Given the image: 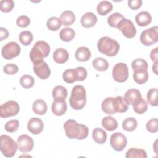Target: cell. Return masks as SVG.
I'll list each match as a JSON object with an SVG mask.
<instances>
[{"label": "cell", "mask_w": 158, "mask_h": 158, "mask_svg": "<svg viewBox=\"0 0 158 158\" xmlns=\"http://www.w3.org/2000/svg\"><path fill=\"white\" fill-rule=\"evenodd\" d=\"M64 128L67 137L70 139L81 140L85 139L88 135V127L85 125L78 123L72 119L67 120L65 122Z\"/></svg>", "instance_id": "6da1fadb"}, {"label": "cell", "mask_w": 158, "mask_h": 158, "mask_svg": "<svg viewBox=\"0 0 158 158\" xmlns=\"http://www.w3.org/2000/svg\"><path fill=\"white\" fill-rule=\"evenodd\" d=\"M86 102V93L83 86L80 85L73 87L71 95L69 98V104L71 107L75 110L83 109Z\"/></svg>", "instance_id": "7a4b0ae2"}, {"label": "cell", "mask_w": 158, "mask_h": 158, "mask_svg": "<svg viewBox=\"0 0 158 158\" xmlns=\"http://www.w3.org/2000/svg\"><path fill=\"white\" fill-rule=\"evenodd\" d=\"M98 51L107 56H114L119 51L120 44L118 43L108 36L101 38L98 42Z\"/></svg>", "instance_id": "3957f363"}, {"label": "cell", "mask_w": 158, "mask_h": 158, "mask_svg": "<svg viewBox=\"0 0 158 158\" xmlns=\"http://www.w3.org/2000/svg\"><path fill=\"white\" fill-rule=\"evenodd\" d=\"M50 52V46L44 41H38L35 43L30 51V57L33 64L43 61Z\"/></svg>", "instance_id": "277c9868"}, {"label": "cell", "mask_w": 158, "mask_h": 158, "mask_svg": "<svg viewBox=\"0 0 158 158\" xmlns=\"http://www.w3.org/2000/svg\"><path fill=\"white\" fill-rule=\"evenodd\" d=\"M17 144L8 135H2L0 136V149L4 156L13 157L17 150Z\"/></svg>", "instance_id": "5b68a950"}, {"label": "cell", "mask_w": 158, "mask_h": 158, "mask_svg": "<svg viewBox=\"0 0 158 158\" xmlns=\"http://www.w3.org/2000/svg\"><path fill=\"white\" fill-rule=\"evenodd\" d=\"M140 41L145 46H149L158 41V27L154 26L143 31L140 35Z\"/></svg>", "instance_id": "8992f818"}, {"label": "cell", "mask_w": 158, "mask_h": 158, "mask_svg": "<svg viewBox=\"0 0 158 158\" xmlns=\"http://www.w3.org/2000/svg\"><path fill=\"white\" fill-rule=\"evenodd\" d=\"M20 110L19 104L13 100H10L0 106V116L2 118H7L16 115Z\"/></svg>", "instance_id": "52a82bcc"}, {"label": "cell", "mask_w": 158, "mask_h": 158, "mask_svg": "<svg viewBox=\"0 0 158 158\" xmlns=\"http://www.w3.org/2000/svg\"><path fill=\"white\" fill-rule=\"evenodd\" d=\"M128 69L125 63L120 62L116 64L112 69V77L114 80L118 83L127 81L128 78Z\"/></svg>", "instance_id": "ba28073f"}, {"label": "cell", "mask_w": 158, "mask_h": 158, "mask_svg": "<svg viewBox=\"0 0 158 158\" xmlns=\"http://www.w3.org/2000/svg\"><path fill=\"white\" fill-rule=\"evenodd\" d=\"M21 51L19 44L14 41H10L5 44L1 50L2 57L7 60H10L18 56Z\"/></svg>", "instance_id": "9c48e42d"}, {"label": "cell", "mask_w": 158, "mask_h": 158, "mask_svg": "<svg viewBox=\"0 0 158 158\" xmlns=\"http://www.w3.org/2000/svg\"><path fill=\"white\" fill-rule=\"evenodd\" d=\"M120 30L123 36L128 38H133L136 33V29L133 23L129 19L123 18L118 23L117 28Z\"/></svg>", "instance_id": "30bf717a"}, {"label": "cell", "mask_w": 158, "mask_h": 158, "mask_svg": "<svg viewBox=\"0 0 158 158\" xmlns=\"http://www.w3.org/2000/svg\"><path fill=\"white\" fill-rule=\"evenodd\" d=\"M110 143L112 148L115 151H122L127 146V139L123 133L115 132L111 135Z\"/></svg>", "instance_id": "8fae6325"}, {"label": "cell", "mask_w": 158, "mask_h": 158, "mask_svg": "<svg viewBox=\"0 0 158 158\" xmlns=\"http://www.w3.org/2000/svg\"><path fill=\"white\" fill-rule=\"evenodd\" d=\"M17 143L19 150L22 152L31 151L34 146L33 139L26 134L19 136L17 138Z\"/></svg>", "instance_id": "7c38bea8"}, {"label": "cell", "mask_w": 158, "mask_h": 158, "mask_svg": "<svg viewBox=\"0 0 158 158\" xmlns=\"http://www.w3.org/2000/svg\"><path fill=\"white\" fill-rule=\"evenodd\" d=\"M33 71L42 80L48 78L51 75V69L44 61L33 64Z\"/></svg>", "instance_id": "4fadbf2b"}, {"label": "cell", "mask_w": 158, "mask_h": 158, "mask_svg": "<svg viewBox=\"0 0 158 158\" xmlns=\"http://www.w3.org/2000/svg\"><path fill=\"white\" fill-rule=\"evenodd\" d=\"M44 124L43 121L37 117H33L30 118L27 124V128L28 131L33 134H40L43 130Z\"/></svg>", "instance_id": "5bb4252c"}, {"label": "cell", "mask_w": 158, "mask_h": 158, "mask_svg": "<svg viewBox=\"0 0 158 158\" xmlns=\"http://www.w3.org/2000/svg\"><path fill=\"white\" fill-rule=\"evenodd\" d=\"M67 107L65 100H54L51 106L52 112L57 116L64 115L67 110Z\"/></svg>", "instance_id": "9a60e30c"}, {"label": "cell", "mask_w": 158, "mask_h": 158, "mask_svg": "<svg viewBox=\"0 0 158 158\" xmlns=\"http://www.w3.org/2000/svg\"><path fill=\"white\" fill-rule=\"evenodd\" d=\"M97 22L96 15L91 12H88L82 15L80 19L81 25L85 28H91Z\"/></svg>", "instance_id": "2e32d148"}, {"label": "cell", "mask_w": 158, "mask_h": 158, "mask_svg": "<svg viewBox=\"0 0 158 158\" xmlns=\"http://www.w3.org/2000/svg\"><path fill=\"white\" fill-rule=\"evenodd\" d=\"M140 98H141L140 91L137 89L131 88L125 92L123 99L128 105H133V104Z\"/></svg>", "instance_id": "e0dca14e"}, {"label": "cell", "mask_w": 158, "mask_h": 158, "mask_svg": "<svg viewBox=\"0 0 158 158\" xmlns=\"http://www.w3.org/2000/svg\"><path fill=\"white\" fill-rule=\"evenodd\" d=\"M113 106L115 112H125L128 109V104L120 96L113 97Z\"/></svg>", "instance_id": "ac0fdd59"}, {"label": "cell", "mask_w": 158, "mask_h": 158, "mask_svg": "<svg viewBox=\"0 0 158 158\" xmlns=\"http://www.w3.org/2000/svg\"><path fill=\"white\" fill-rule=\"evenodd\" d=\"M75 56L77 60L85 62L90 59L91 51L89 48L86 46H80L76 50Z\"/></svg>", "instance_id": "d6986e66"}, {"label": "cell", "mask_w": 158, "mask_h": 158, "mask_svg": "<svg viewBox=\"0 0 158 158\" xmlns=\"http://www.w3.org/2000/svg\"><path fill=\"white\" fill-rule=\"evenodd\" d=\"M135 20L138 25L140 27H145L151 22L152 17L148 12L141 11L136 15Z\"/></svg>", "instance_id": "ffe728a7"}, {"label": "cell", "mask_w": 158, "mask_h": 158, "mask_svg": "<svg viewBox=\"0 0 158 158\" xmlns=\"http://www.w3.org/2000/svg\"><path fill=\"white\" fill-rule=\"evenodd\" d=\"M68 59L69 53L64 48H57L53 53V59L56 63L64 64L67 61Z\"/></svg>", "instance_id": "44dd1931"}, {"label": "cell", "mask_w": 158, "mask_h": 158, "mask_svg": "<svg viewBox=\"0 0 158 158\" xmlns=\"http://www.w3.org/2000/svg\"><path fill=\"white\" fill-rule=\"evenodd\" d=\"M92 137L96 143L102 144L106 141L107 133L104 130L100 128H96L93 130Z\"/></svg>", "instance_id": "7402d4cb"}, {"label": "cell", "mask_w": 158, "mask_h": 158, "mask_svg": "<svg viewBox=\"0 0 158 158\" xmlns=\"http://www.w3.org/2000/svg\"><path fill=\"white\" fill-rule=\"evenodd\" d=\"M101 124L104 128L109 131L115 130L118 127L117 120L111 116H107L103 118L101 122Z\"/></svg>", "instance_id": "603a6c76"}, {"label": "cell", "mask_w": 158, "mask_h": 158, "mask_svg": "<svg viewBox=\"0 0 158 158\" xmlns=\"http://www.w3.org/2000/svg\"><path fill=\"white\" fill-rule=\"evenodd\" d=\"M67 94V89L61 85L55 86L52 92L54 100H65Z\"/></svg>", "instance_id": "cb8c5ba5"}, {"label": "cell", "mask_w": 158, "mask_h": 158, "mask_svg": "<svg viewBox=\"0 0 158 158\" xmlns=\"http://www.w3.org/2000/svg\"><path fill=\"white\" fill-rule=\"evenodd\" d=\"M32 109L33 111L36 114L42 115L46 114L48 109V107L44 101L42 99H37L33 102Z\"/></svg>", "instance_id": "d4e9b609"}, {"label": "cell", "mask_w": 158, "mask_h": 158, "mask_svg": "<svg viewBox=\"0 0 158 158\" xmlns=\"http://www.w3.org/2000/svg\"><path fill=\"white\" fill-rule=\"evenodd\" d=\"M62 23L64 26L72 25L75 20V15L72 11L65 10L60 15Z\"/></svg>", "instance_id": "484cf974"}, {"label": "cell", "mask_w": 158, "mask_h": 158, "mask_svg": "<svg viewBox=\"0 0 158 158\" xmlns=\"http://www.w3.org/2000/svg\"><path fill=\"white\" fill-rule=\"evenodd\" d=\"M101 109L104 113L108 115H112L116 113L113 106V97H108L104 99L101 104Z\"/></svg>", "instance_id": "4316f807"}, {"label": "cell", "mask_w": 158, "mask_h": 158, "mask_svg": "<svg viewBox=\"0 0 158 158\" xmlns=\"http://www.w3.org/2000/svg\"><path fill=\"white\" fill-rule=\"evenodd\" d=\"M113 9L112 3L108 1H102L97 6V12L101 15H106Z\"/></svg>", "instance_id": "83f0119b"}, {"label": "cell", "mask_w": 158, "mask_h": 158, "mask_svg": "<svg viewBox=\"0 0 158 158\" xmlns=\"http://www.w3.org/2000/svg\"><path fill=\"white\" fill-rule=\"evenodd\" d=\"M126 158H146V152L142 149H138L135 148H131L129 149L125 154Z\"/></svg>", "instance_id": "f1b7e54d"}, {"label": "cell", "mask_w": 158, "mask_h": 158, "mask_svg": "<svg viewBox=\"0 0 158 158\" xmlns=\"http://www.w3.org/2000/svg\"><path fill=\"white\" fill-rule=\"evenodd\" d=\"M131 65L134 72L148 70V64L143 59H136L132 61Z\"/></svg>", "instance_id": "f546056e"}, {"label": "cell", "mask_w": 158, "mask_h": 158, "mask_svg": "<svg viewBox=\"0 0 158 158\" xmlns=\"http://www.w3.org/2000/svg\"><path fill=\"white\" fill-rule=\"evenodd\" d=\"M133 107L134 111L138 114H142L148 110V104L142 97L133 104Z\"/></svg>", "instance_id": "4dcf8cb0"}, {"label": "cell", "mask_w": 158, "mask_h": 158, "mask_svg": "<svg viewBox=\"0 0 158 158\" xmlns=\"http://www.w3.org/2000/svg\"><path fill=\"white\" fill-rule=\"evenodd\" d=\"M75 36V32L74 30L71 28H64L62 29L59 33V37L63 41L69 42Z\"/></svg>", "instance_id": "1f68e13d"}, {"label": "cell", "mask_w": 158, "mask_h": 158, "mask_svg": "<svg viewBox=\"0 0 158 158\" xmlns=\"http://www.w3.org/2000/svg\"><path fill=\"white\" fill-rule=\"evenodd\" d=\"M93 67L98 71H106L109 67L108 62L102 57H96L93 61Z\"/></svg>", "instance_id": "d6a6232c"}, {"label": "cell", "mask_w": 158, "mask_h": 158, "mask_svg": "<svg viewBox=\"0 0 158 158\" xmlns=\"http://www.w3.org/2000/svg\"><path fill=\"white\" fill-rule=\"evenodd\" d=\"M137 125L138 122L135 118L128 117L123 121L122 126L124 130L131 132L136 129Z\"/></svg>", "instance_id": "836d02e7"}, {"label": "cell", "mask_w": 158, "mask_h": 158, "mask_svg": "<svg viewBox=\"0 0 158 158\" xmlns=\"http://www.w3.org/2000/svg\"><path fill=\"white\" fill-rule=\"evenodd\" d=\"M46 25L50 30L57 31L61 27L62 22L60 19L57 17H51L47 20Z\"/></svg>", "instance_id": "e575fe53"}, {"label": "cell", "mask_w": 158, "mask_h": 158, "mask_svg": "<svg viewBox=\"0 0 158 158\" xmlns=\"http://www.w3.org/2000/svg\"><path fill=\"white\" fill-rule=\"evenodd\" d=\"M125 18L120 13L115 12L110 14L107 18L108 24L114 28H117L120 22Z\"/></svg>", "instance_id": "d590c367"}, {"label": "cell", "mask_w": 158, "mask_h": 158, "mask_svg": "<svg viewBox=\"0 0 158 158\" xmlns=\"http://www.w3.org/2000/svg\"><path fill=\"white\" fill-rule=\"evenodd\" d=\"M147 100L148 103L152 106H157L158 105L157 99V89L156 88H151L147 93Z\"/></svg>", "instance_id": "8d00e7d4"}, {"label": "cell", "mask_w": 158, "mask_h": 158, "mask_svg": "<svg viewBox=\"0 0 158 158\" xmlns=\"http://www.w3.org/2000/svg\"><path fill=\"white\" fill-rule=\"evenodd\" d=\"M33 34L30 31H22L19 36V40L24 46H28L33 41Z\"/></svg>", "instance_id": "74e56055"}, {"label": "cell", "mask_w": 158, "mask_h": 158, "mask_svg": "<svg viewBox=\"0 0 158 158\" xmlns=\"http://www.w3.org/2000/svg\"><path fill=\"white\" fill-rule=\"evenodd\" d=\"M62 78L64 81L67 83H73L77 81V77L75 69H67L63 73Z\"/></svg>", "instance_id": "f35d334b"}, {"label": "cell", "mask_w": 158, "mask_h": 158, "mask_svg": "<svg viewBox=\"0 0 158 158\" xmlns=\"http://www.w3.org/2000/svg\"><path fill=\"white\" fill-rule=\"evenodd\" d=\"M133 80L138 84H143L146 83L148 79V71L134 72Z\"/></svg>", "instance_id": "ab89813d"}, {"label": "cell", "mask_w": 158, "mask_h": 158, "mask_svg": "<svg viewBox=\"0 0 158 158\" xmlns=\"http://www.w3.org/2000/svg\"><path fill=\"white\" fill-rule=\"evenodd\" d=\"M20 83L24 88H30L33 86L35 80L33 77L29 75H24L20 79Z\"/></svg>", "instance_id": "60d3db41"}, {"label": "cell", "mask_w": 158, "mask_h": 158, "mask_svg": "<svg viewBox=\"0 0 158 158\" xmlns=\"http://www.w3.org/2000/svg\"><path fill=\"white\" fill-rule=\"evenodd\" d=\"M14 7L12 0H2L0 2V9L2 12H10Z\"/></svg>", "instance_id": "b9f144b4"}, {"label": "cell", "mask_w": 158, "mask_h": 158, "mask_svg": "<svg viewBox=\"0 0 158 158\" xmlns=\"http://www.w3.org/2000/svg\"><path fill=\"white\" fill-rule=\"evenodd\" d=\"M19 127V122L17 120H10L6 122L4 126L6 131L10 133L15 132Z\"/></svg>", "instance_id": "7bdbcfd3"}, {"label": "cell", "mask_w": 158, "mask_h": 158, "mask_svg": "<svg viewBox=\"0 0 158 158\" xmlns=\"http://www.w3.org/2000/svg\"><path fill=\"white\" fill-rule=\"evenodd\" d=\"M76 77H77V81H83L87 77V71L85 68L83 67L80 66L75 69Z\"/></svg>", "instance_id": "ee69618b"}, {"label": "cell", "mask_w": 158, "mask_h": 158, "mask_svg": "<svg viewBox=\"0 0 158 158\" xmlns=\"http://www.w3.org/2000/svg\"><path fill=\"white\" fill-rule=\"evenodd\" d=\"M157 118H152L149 120L146 125V130L150 133H156L158 131L157 127Z\"/></svg>", "instance_id": "f6af8a7d"}, {"label": "cell", "mask_w": 158, "mask_h": 158, "mask_svg": "<svg viewBox=\"0 0 158 158\" xmlns=\"http://www.w3.org/2000/svg\"><path fill=\"white\" fill-rule=\"evenodd\" d=\"M16 23L19 27L25 28L30 25V18L26 15H20L17 19Z\"/></svg>", "instance_id": "bcb514c9"}, {"label": "cell", "mask_w": 158, "mask_h": 158, "mask_svg": "<svg viewBox=\"0 0 158 158\" xmlns=\"http://www.w3.org/2000/svg\"><path fill=\"white\" fill-rule=\"evenodd\" d=\"M3 71L6 74L14 75L17 73L19 71V67L15 64H8L3 67Z\"/></svg>", "instance_id": "7dc6e473"}, {"label": "cell", "mask_w": 158, "mask_h": 158, "mask_svg": "<svg viewBox=\"0 0 158 158\" xmlns=\"http://www.w3.org/2000/svg\"><path fill=\"white\" fill-rule=\"evenodd\" d=\"M128 5L129 7L133 10H136L141 7L142 5L141 0H129L128 1Z\"/></svg>", "instance_id": "c3c4849f"}, {"label": "cell", "mask_w": 158, "mask_h": 158, "mask_svg": "<svg viewBox=\"0 0 158 158\" xmlns=\"http://www.w3.org/2000/svg\"><path fill=\"white\" fill-rule=\"evenodd\" d=\"M9 36L8 30L3 27L0 28V41L6 39Z\"/></svg>", "instance_id": "681fc988"}, {"label": "cell", "mask_w": 158, "mask_h": 158, "mask_svg": "<svg viewBox=\"0 0 158 158\" xmlns=\"http://www.w3.org/2000/svg\"><path fill=\"white\" fill-rule=\"evenodd\" d=\"M157 54H158V48L156 47L152 49L150 52V58L152 61L156 62L157 61Z\"/></svg>", "instance_id": "f907efd6"}, {"label": "cell", "mask_w": 158, "mask_h": 158, "mask_svg": "<svg viewBox=\"0 0 158 158\" xmlns=\"http://www.w3.org/2000/svg\"><path fill=\"white\" fill-rule=\"evenodd\" d=\"M157 64H158V61L154 62L152 65V71L154 72L156 75H157Z\"/></svg>", "instance_id": "816d5d0a"}]
</instances>
